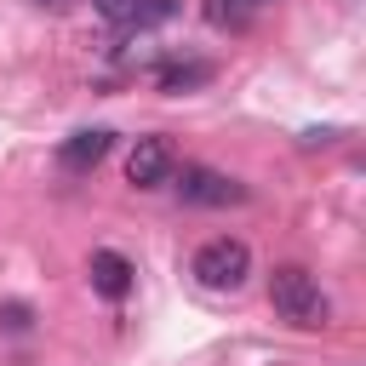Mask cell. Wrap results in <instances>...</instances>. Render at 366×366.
I'll return each instance as SVG.
<instances>
[{
	"label": "cell",
	"instance_id": "6da1fadb",
	"mask_svg": "<svg viewBox=\"0 0 366 366\" xmlns=\"http://www.w3.org/2000/svg\"><path fill=\"white\" fill-rule=\"evenodd\" d=\"M269 303H274L280 320H292V326H303V332H315V326L332 320V303H326L320 280H315L303 263H280V269L269 274Z\"/></svg>",
	"mask_w": 366,
	"mask_h": 366
},
{
	"label": "cell",
	"instance_id": "7a4b0ae2",
	"mask_svg": "<svg viewBox=\"0 0 366 366\" xmlns=\"http://www.w3.org/2000/svg\"><path fill=\"white\" fill-rule=\"evenodd\" d=\"M189 274H194L206 292H240L246 274H252V246L234 240V234H212V240L189 257Z\"/></svg>",
	"mask_w": 366,
	"mask_h": 366
},
{
	"label": "cell",
	"instance_id": "3957f363",
	"mask_svg": "<svg viewBox=\"0 0 366 366\" xmlns=\"http://www.w3.org/2000/svg\"><path fill=\"white\" fill-rule=\"evenodd\" d=\"M172 172H177L172 137H137L132 143V154H126V183L132 189H160V183H172Z\"/></svg>",
	"mask_w": 366,
	"mask_h": 366
},
{
	"label": "cell",
	"instance_id": "277c9868",
	"mask_svg": "<svg viewBox=\"0 0 366 366\" xmlns=\"http://www.w3.org/2000/svg\"><path fill=\"white\" fill-rule=\"evenodd\" d=\"M172 177H177V194L189 206H240L246 200V183H234L229 172H212V166H183Z\"/></svg>",
	"mask_w": 366,
	"mask_h": 366
},
{
	"label": "cell",
	"instance_id": "5b68a950",
	"mask_svg": "<svg viewBox=\"0 0 366 366\" xmlns=\"http://www.w3.org/2000/svg\"><path fill=\"white\" fill-rule=\"evenodd\" d=\"M109 143H114V132H109V126H86V132L63 137V149H57V166H63V172H92V166L109 154Z\"/></svg>",
	"mask_w": 366,
	"mask_h": 366
},
{
	"label": "cell",
	"instance_id": "8992f818",
	"mask_svg": "<svg viewBox=\"0 0 366 366\" xmlns=\"http://www.w3.org/2000/svg\"><path fill=\"white\" fill-rule=\"evenodd\" d=\"M132 280H137V269L120 257V252H92V286H97V297H109V303H120L126 292H132Z\"/></svg>",
	"mask_w": 366,
	"mask_h": 366
},
{
	"label": "cell",
	"instance_id": "52a82bcc",
	"mask_svg": "<svg viewBox=\"0 0 366 366\" xmlns=\"http://www.w3.org/2000/svg\"><path fill=\"white\" fill-rule=\"evenodd\" d=\"M212 74H217V69H212L206 57H189V63H160V74H154V80H160V92H172V97H177V92L206 86Z\"/></svg>",
	"mask_w": 366,
	"mask_h": 366
},
{
	"label": "cell",
	"instance_id": "ba28073f",
	"mask_svg": "<svg viewBox=\"0 0 366 366\" xmlns=\"http://www.w3.org/2000/svg\"><path fill=\"white\" fill-rule=\"evenodd\" d=\"M92 6H97V17H109L114 29H143V23H137V6H143V0H92Z\"/></svg>",
	"mask_w": 366,
	"mask_h": 366
},
{
	"label": "cell",
	"instance_id": "9c48e42d",
	"mask_svg": "<svg viewBox=\"0 0 366 366\" xmlns=\"http://www.w3.org/2000/svg\"><path fill=\"white\" fill-rule=\"evenodd\" d=\"M0 320H6L11 332H29V309H23V303H6V309H0Z\"/></svg>",
	"mask_w": 366,
	"mask_h": 366
},
{
	"label": "cell",
	"instance_id": "30bf717a",
	"mask_svg": "<svg viewBox=\"0 0 366 366\" xmlns=\"http://www.w3.org/2000/svg\"><path fill=\"white\" fill-rule=\"evenodd\" d=\"M40 6H63V0H40Z\"/></svg>",
	"mask_w": 366,
	"mask_h": 366
}]
</instances>
